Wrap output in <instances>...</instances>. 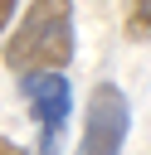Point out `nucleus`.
<instances>
[{
	"instance_id": "f257e3e1",
	"label": "nucleus",
	"mask_w": 151,
	"mask_h": 155,
	"mask_svg": "<svg viewBox=\"0 0 151 155\" xmlns=\"http://www.w3.org/2000/svg\"><path fill=\"white\" fill-rule=\"evenodd\" d=\"M73 0H29L19 24L5 39V68L10 73H63L73 63Z\"/></svg>"
},
{
	"instance_id": "f03ea898",
	"label": "nucleus",
	"mask_w": 151,
	"mask_h": 155,
	"mask_svg": "<svg viewBox=\"0 0 151 155\" xmlns=\"http://www.w3.org/2000/svg\"><path fill=\"white\" fill-rule=\"evenodd\" d=\"M19 97L34 121V155H63V131L73 111V87L63 73H24Z\"/></svg>"
},
{
	"instance_id": "7ed1b4c3",
	"label": "nucleus",
	"mask_w": 151,
	"mask_h": 155,
	"mask_svg": "<svg viewBox=\"0 0 151 155\" xmlns=\"http://www.w3.org/2000/svg\"><path fill=\"white\" fill-rule=\"evenodd\" d=\"M127 131H132L127 92H122L117 82H97V87H93V97H88V121H83L78 155H122Z\"/></svg>"
},
{
	"instance_id": "20e7f679",
	"label": "nucleus",
	"mask_w": 151,
	"mask_h": 155,
	"mask_svg": "<svg viewBox=\"0 0 151 155\" xmlns=\"http://www.w3.org/2000/svg\"><path fill=\"white\" fill-rule=\"evenodd\" d=\"M122 29L132 44L151 39V0H122Z\"/></svg>"
},
{
	"instance_id": "39448f33",
	"label": "nucleus",
	"mask_w": 151,
	"mask_h": 155,
	"mask_svg": "<svg viewBox=\"0 0 151 155\" xmlns=\"http://www.w3.org/2000/svg\"><path fill=\"white\" fill-rule=\"evenodd\" d=\"M0 155H29V150H24V145H15L10 136H0Z\"/></svg>"
},
{
	"instance_id": "423d86ee",
	"label": "nucleus",
	"mask_w": 151,
	"mask_h": 155,
	"mask_svg": "<svg viewBox=\"0 0 151 155\" xmlns=\"http://www.w3.org/2000/svg\"><path fill=\"white\" fill-rule=\"evenodd\" d=\"M10 15H15V0H0V34H5V24H10Z\"/></svg>"
}]
</instances>
